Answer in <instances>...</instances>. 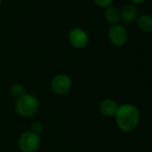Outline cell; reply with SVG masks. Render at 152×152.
<instances>
[{"mask_svg": "<svg viewBox=\"0 0 152 152\" xmlns=\"http://www.w3.org/2000/svg\"><path fill=\"white\" fill-rule=\"evenodd\" d=\"M117 127L124 132H132L139 125L140 114L136 106L130 103L119 105L115 115Z\"/></svg>", "mask_w": 152, "mask_h": 152, "instance_id": "cell-1", "label": "cell"}, {"mask_svg": "<svg viewBox=\"0 0 152 152\" xmlns=\"http://www.w3.org/2000/svg\"><path fill=\"white\" fill-rule=\"evenodd\" d=\"M39 108V99L31 93H27L16 100L15 111L21 117L29 118L33 116Z\"/></svg>", "mask_w": 152, "mask_h": 152, "instance_id": "cell-2", "label": "cell"}, {"mask_svg": "<svg viewBox=\"0 0 152 152\" xmlns=\"http://www.w3.org/2000/svg\"><path fill=\"white\" fill-rule=\"evenodd\" d=\"M39 134L31 130L23 132L18 139V147L22 152H36L40 147Z\"/></svg>", "mask_w": 152, "mask_h": 152, "instance_id": "cell-3", "label": "cell"}, {"mask_svg": "<svg viewBox=\"0 0 152 152\" xmlns=\"http://www.w3.org/2000/svg\"><path fill=\"white\" fill-rule=\"evenodd\" d=\"M72 88V81L65 73H58L52 78L50 82V89L54 94L57 96H64L71 91Z\"/></svg>", "mask_w": 152, "mask_h": 152, "instance_id": "cell-4", "label": "cell"}, {"mask_svg": "<svg viewBox=\"0 0 152 152\" xmlns=\"http://www.w3.org/2000/svg\"><path fill=\"white\" fill-rule=\"evenodd\" d=\"M107 38L109 42L115 47H123L128 40V31L122 24L112 25L107 31Z\"/></svg>", "mask_w": 152, "mask_h": 152, "instance_id": "cell-5", "label": "cell"}, {"mask_svg": "<svg viewBox=\"0 0 152 152\" xmlns=\"http://www.w3.org/2000/svg\"><path fill=\"white\" fill-rule=\"evenodd\" d=\"M68 40L74 48L83 49L89 45L90 38L86 31L79 27H74L68 33Z\"/></svg>", "mask_w": 152, "mask_h": 152, "instance_id": "cell-6", "label": "cell"}, {"mask_svg": "<svg viewBox=\"0 0 152 152\" xmlns=\"http://www.w3.org/2000/svg\"><path fill=\"white\" fill-rule=\"evenodd\" d=\"M119 105L112 99H104L99 105V110L100 114L106 117H115Z\"/></svg>", "mask_w": 152, "mask_h": 152, "instance_id": "cell-7", "label": "cell"}, {"mask_svg": "<svg viewBox=\"0 0 152 152\" xmlns=\"http://www.w3.org/2000/svg\"><path fill=\"white\" fill-rule=\"evenodd\" d=\"M121 15V21L125 24H131L135 23L138 15V9L137 7L132 4H127L123 7L120 10Z\"/></svg>", "mask_w": 152, "mask_h": 152, "instance_id": "cell-8", "label": "cell"}, {"mask_svg": "<svg viewBox=\"0 0 152 152\" xmlns=\"http://www.w3.org/2000/svg\"><path fill=\"white\" fill-rule=\"evenodd\" d=\"M137 28L144 33L152 32V16L149 15H140L135 21Z\"/></svg>", "mask_w": 152, "mask_h": 152, "instance_id": "cell-9", "label": "cell"}, {"mask_svg": "<svg viewBox=\"0 0 152 152\" xmlns=\"http://www.w3.org/2000/svg\"><path fill=\"white\" fill-rule=\"evenodd\" d=\"M104 18L111 25L118 24L119 22H121L120 10H118L116 7H112V6L111 7H108L105 8Z\"/></svg>", "mask_w": 152, "mask_h": 152, "instance_id": "cell-10", "label": "cell"}, {"mask_svg": "<svg viewBox=\"0 0 152 152\" xmlns=\"http://www.w3.org/2000/svg\"><path fill=\"white\" fill-rule=\"evenodd\" d=\"M9 93L14 99H15L17 100V99H21L22 97H23L25 94H27V91H26L23 84L19 83H15L10 86Z\"/></svg>", "mask_w": 152, "mask_h": 152, "instance_id": "cell-11", "label": "cell"}, {"mask_svg": "<svg viewBox=\"0 0 152 152\" xmlns=\"http://www.w3.org/2000/svg\"><path fill=\"white\" fill-rule=\"evenodd\" d=\"M43 129H44V124L40 121L34 122L31 126V131H32L33 132H35L37 134H40L42 132Z\"/></svg>", "mask_w": 152, "mask_h": 152, "instance_id": "cell-12", "label": "cell"}, {"mask_svg": "<svg viewBox=\"0 0 152 152\" xmlns=\"http://www.w3.org/2000/svg\"><path fill=\"white\" fill-rule=\"evenodd\" d=\"M114 0H94V3L101 8H107L108 7H111Z\"/></svg>", "mask_w": 152, "mask_h": 152, "instance_id": "cell-13", "label": "cell"}, {"mask_svg": "<svg viewBox=\"0 0 152 152\" xmlns=\"http://www.w3.org/2000/svg\"><path fill=\"white\" fill-rule=\"evenodd\" d=\"M129 1H130L131 4L136 6V5H141V4L145 3L147 0H129Z\"/></svg>", "mask_w": 152, "mask_h": 152, "instance_id": "cell-14", "label": "cell"}, {"mask_svg": "<svg viewBox=\"0 0 152 152\" xmlns=\"http://www.w3.org/2000/svg\"><path fill=\"white\" fill-rule=\"evenodd\" d=\"M1 6H2V0H0V7H1Z\"/></svg>", "mask_w": 152, "mask_h": 152, "instance_id": "cell-15", "label": "cell"}, {"mask_svg": "<svg viewBox=\"0 0 152 152\" xmlns=\"http://www.w3.org/2000/svg\"><path fill=\"white\" fill-rule=\"evenodd\" d=\"M150 152H152V149H151V150H150Z\"/></svg>", "mask_w": 152, "mask_h": 152, "instance_id": "cell-16", "label": "cell"}, {"mask_svg": "<svg viewBox=\"0 0 152 152\" xmlns=\"http://www.w3.org/2000/svg\"><path fill=\"white\" fill-rule=\"evenodd\" d=\"M150 1H152V0H150Z\"/></svg>", "mask_w": 152, "mask_h": 152, "instance_id": "cell-17", "label": "cell"}]
</instances>
